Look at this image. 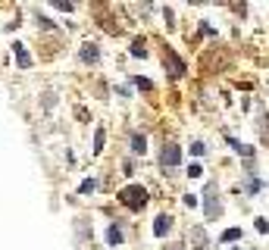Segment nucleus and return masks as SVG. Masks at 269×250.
I'll list each match as a JSON object with an SVG mask.
<instances>
[{"instance_id":"f257e3e1","label":"nucleus","mask_w":269,"mask_h":250,"mask_svg":"<svg viewBox=\"0 0 269 250\" xmlns=\"http://www.w3.org/2000/svg\"><path fill=\"white\" fill-rule=\"evenodd\" d=\"M119 200L125 203V206H132V210H141L147 203V191L141 188V185H132V188H125L122 194H119Z\"/></svg>"},{"instance_id":"6e6552de","label":"nucleus","mask_w":269,"mask_h":250,"mask_svg":"<svg viewBox=\"0 0 269 250\" xmlns=\"http://www.w3.org/2000/svg\"><path fill=\"white\" fill-rule=\"evenodd\" d=\"M188 175H191V178H197V175H204V169H201V166H197V163H194V166L188 169Z\"/></svg>"},{"instance_id":"f03ea898","label":"nucleus","mask_w":269,"mask_h":250,"mask_svg":"<svg viewBox=\"0 0 269 250\" xmlns=\"http://www.w3.org/2000/svg\"><path fill=\"white\" fill-rule=\"evenodd\" d=\"M178 156H182V153H178V147L169 144V147L163 150V166H175V163H178Z\"/></svg>"},{"instance_id":"7ed1b4c3","label":"nucleus","mask_w":269,"mask_h":250,"mask_svg":"<svg viewBox=\"0 0 269 250\" xmlns=\"http://www.w3.org/2000/svg\"><path fill=\"white\" fill-rule=\"evenodd\" d=\"M169 225H172V219H169V216H160V219H157V225H153V235L163 238L166 231H169Z\"/></svg>"},{"instance_id":"0eeeda50","label":"nucleus","mask_w":269,"mask_h":250,"mask_svg":"<svg viewBox=\"0 0 269 250\" xmlns=\"http://www.w3.org/2000/svg\"><path fill=\"white\" fill-rule=\"evenodd\" d=\"M94 185H97L94 178H91V182H82V194H88V191H94Z\"/></svg>"},{"instance_id":"20e7f679","label":"nucleus","mask_w":269,"mask_h":250,"mask_svg":"<svg viewBox=\"0 0 269 250\" xmlns=\"http://www.w3.org/2000/svg\"><path fill=\"white\" fill-rule=\"evenodd\" d=\"M106 238H110V244H119V241H122V231H119V228L113 225L110 231H106Z\"/></svg>"},{"instance_id":"39448f33","label":"nucleus","mask_w":269,"mask_h":250,"mask_svg":"<svg viewBox=\"0 0 269 250\" xmlns=\"http://www.w3.org/2000/svg\"><path fill=\"white\" fill-rule=\"evenodd\" d=\"M238 238H241V231H238V228H228L225 235H222V241H238Z\"/></svg>"},{"instance_id":"423d86ee","label":"nucleus","mask_w":269,"mask_h":250,"mask_svg":"<svg viewBox=\"0 0 269 250\" xmlns=\"http://www.w3.org/2000/svg\"><path fill=\"white\" fill-rule=\"evenodd\" d=\"M132 144H135V147H132L135 153H144V138H138V135H135V141H132Z\"/></svg>"}]
</instances>
